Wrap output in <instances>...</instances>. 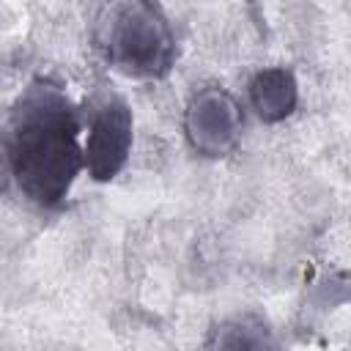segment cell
<instances>
[{
    "label": "cell",
    "mask_w": 351,
    "mask_h": 351,
    "mask_svg": "<svg viewBox=\"0 0 351 351\" xmlns=\"http://www.w3.org/2000/svg\"><path fill=\"white\" fill-rule=\"evenodd\" d=\"M8 170H11V167H8L5 156L0 154V195H3V192H5V186H8Z\"/></svg>",
    "instance_id": "obj_7"
},
{
    "label": "cell",
    "mask_w": 351,
    "mask_h": 351,
    "mask_svg": "<svg viewBox=\"0 0 351 351\" xmlns=\"http://www.w3.org/2000/svg\"><path fill=\"white\" fill-rule=\"evenodd\" d=\"M5 156L36 206L55 208L66 200L82 170V148L80 115L58 85L38 80L16 99L5 126Z\"/></svg>",
    "instance_id": "obj_1"
},
{
    "label": "cell",
    "mask_w": 351,
    "mask_h": 351,
    "mask_svg": "<svg viewBox=\"0 0 351 351\" xmlns=\"http://www.w3.org/2000/svg\"><path fill=\"white\" fill-rule=\"evenodd\" d=\"M99 55L121 74L134 80H159L170 74L178 47L165 11L145 0L107 3L90 25Z\"/></svg>",
    "instance_id": "obj_2"
},
{
    "label": "cell",
    "mask_w": 351,
    "mask_h": 351,
    "mask_svg": "<svg viewBox=\"0 0 351 351\" xmlns=\"http://www.w3.org/2000/svg\"><path fill=\"white\" fill-rule=\"evenodd\" d=\"M206 351H282V346L263 315L244 310L219 318L208 329Z\"/></svg>",
    "instance_id": "obj_5"
},
{
    "label": "cell",
    "mask_w": 351,
    "mask_h": 351,
    "mask_svg": "<svg viewBox=\"0 0 351 351\" xmlns=\"http://www.w3.org/2000/svg\"><path fill=\"white\" fill-rule=\"evenodd\" d=\"M241 107L225 88L208 85L189 96L184 110V134L200 156H228L241 137Z\"/></svg>",
    "instance_id": "obj_3"
},
{
    "label": "cell",
    "mask_w": 351,
    "mask_h": 351,
    "mask_svg": "<svg viewBox=\"0 0 351 351\" xmlns=\"http://www.w3.org/2000/svg\"><path fill=\"white\" fill-rule=\"evenodd\" d=\"M296 101H299L296 77L285 66L261 69L250 80V104L258 112V118L266 123L285 121L296 110Z\"/></svg>",
    "instance_id": "obj_6"
},
{
    "label": "cell",
    "mask_w": 351,
    "mask_h": 351,
    "mask_svg": "<svg viewBox=\"0 0 351 351\" xmlns=\"http://www.w3.org/2000/svg\"><path fill=\"white\" fill-rule=\"evenodd\" d=\"M132 110L121 96L104 99L88 126V143L82 148V167L93 181H112L132 151Z\"/></svg>",
    "instance_id": "obj_4"
}]
</instances>
